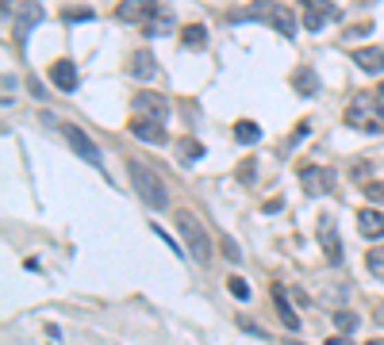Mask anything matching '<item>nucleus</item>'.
I'll use <instances>...</instances> for the list:
<instances>
[{"instance_id":"nucleus-7","label":"nucleus","mask_w":384,"mask_h":345,"mask_svg":"<svg viewBox=\"0 0 384 345\" xmlns=\"http://www.w3.org/2000/svg\"><path fill=\"white\" fill-rule=\"evenodd\" d=\"M261 19H265L277 35H285V38L296 35V16H292L288 4H265V8H261Z\"/></svg>"},{"instance_id":"nucleus-16","label":"nucleus","mask_w":384,"mask_h":345,"mask_svg":"<svg viewBox=\"0 0 384 345\" xmlns=\"http://www.w3.org/2000/svg\"><path fill=\"white\" fill-rule=\"evenodd\" d=\"M131 134H134V138H143V142H150V146H162L165 142V131L158 123H146V119H134Z\"/></svg>"},{"instance_id":"nucleus-5","label":"nucleus","mask_w":384,"mask_h":345,"mask_svg":"<svg viewBox=\"0 0 384 345\" xmlns=\"http://www.w3.org/2000/svg\"><path fill=\"white\" fill-rule=\"evenodd\" d=\"M62 134H66V142L77 150V157H85V162L93 165V169H100V165H104V157H100L96 142H93V138H88V134L81 131L77 123H62Z\"/></svg>"},{"instance_id":"nucleus-14","label":"nucleus","mask_w":384,"mask_h":345,"mask_svg":"<svg viewBox=\"0 0 384 345\" xmlns=\"http://www.w3.org/2000/svg\"><path fill=\"white\" fill-rule=\"evenodd\" d=\"M273 303H277V315H280V322L296 334L300 330V315L292 311V303H288V296H285V288H273Z\"/></svg>"},{"instance_id":"nucleus-6","label":"nucleus","mask_w":384,"mask_h":345,"mask_svg":"<svg viewBox=\"0 0 384 345\" xmlns=\"http://www.w3.org/2000/svg\"><path fill=\"white\" fill-rule=\"evenodd\" d=\"M319 246H323L331 265H342V238H338L335 215H323V219H319Z\"/></svg>"},{"instance_id":"nucleus-25","label":"nucleus","mask_w":384,"mask_h":345,"mask_svg":"<svg viewBox=\"0 0 384 345\" xmlns=\"http://www.w3.org/2000/svg\"><path fill=\"white\" fill-rule=\"evenodd\" d=\"M227 292L239 299V303H246V299H250V284L242 277H227Z\"/></svg>"},{"instance_id":"nucleus-32","label":"nucleus","mask_w":384,"mask_h":345,"mask_svg":"<svg viewBox=\"0 0 384 345\" xmlns=\"http://www.w3.org/2000/svg\"><path fill=\"white\" fill-rule=\"evenodd\" d=\"M323 345H350V342H346V337L342 334H335V337H326V342Z\"/></svg>"},{"instance_id":"nucleus-18","label":"nucleus","mask_w":384,"mask_h":345,"mask_svg":"<svg viewBox=\"0 0 384 345\" xmlns=\"http://www.w3.org/2000/svg\"><path fill=\"white\" fill-rule=\"evenodd\" d=\"M131 77H139V81H150V77H158V66H154V54L139 50V54L131 58Z\"/></svg>"},{"instance_id":"nucleus-21","label":"nucleus","mask_w":384,"mask_h":345,"mask_svg":"<svg viewBox=\"0 0 384 345\" xmlns=\"http://www.w3.org/2000/svg\"><path fill=\"white\" fill-rule=\"evenodd\" d=\"M235 138H239L242 146H254V142H261V127L254 123V119H239V123H235Z\"/></svg>"},{"instance_id":"nucleus-29","label":"nucleus","mask_w":384,"mask_h":345,"mask_svg":"<svg viewBox=\"0 0 384 345\" xmlns=\"http://www.w3.org/2000/svg\"><path fill=\"white\" fill-rule=\"evenodd\" d=\"M27 88H31V96H35V100H47V88H43V81H38V77H31Z\"/></svg>"},{"instance_id":"nucleus-27","label":"nucleus","mask_w":384,"mask_h":345,"mask_svg":"<svg viewBox=\"0 0 384 345\" xmlns=\"http://www.w3.org/2000/svg\"><path fill=\"white\" fill-rule=\"evenodd\" d=\"M365 196H369V200H373V203H384V184H381V181L365 184Z\"/></svg>"},{"instance_id":"nucleus-24","label":"nucleus","mask_w":384,"mask_h":345,"mask_svg":"<svg viewBox=\"0 0 384 345\" xmlns=\"http://www.w3.org/2000/svg\"><path fill=\"white\" fill-rule=\"evenodd\" d=\"M365 268H369L376 280H384V249H369V253H365Z\"/></svg>"},{"instance_id":"nucleus-17","label":"nucleus","mask_w":384,"mask_h":345,"mask_svg":"<svg viewBox=\"0 0 384 345\" xmlns=\"http://www.w3.org/2000/svg\"><path fill=\"white\" fill-rule=\"evenodd\" d=\"M335 16H338L335 8H319V4H311V0H307L304 27H307V31H323V23H326V19H335Z\"/></svg>"},{"instance_id":"nucleus-28","label":"nucleus","mask_w":384,"mask_h":345,"mask_svg":"<svg viewBox=\"0 0 384 345\" xmlns=\"http://www.w3.org/2000/svg\"><path fill=\"white\" fill-rule=\"evenodd\" d=\"M16 100V81H12V73H4V104H12Z\"/></svg>"},{"instance_id":"nucleus-12","label":"nucleus","mask_w":384,"mask_h":345,"mask_svg":"<svg viewBox=\"0 0 384 345\" xmlns=\"http://www.w3.org/2000/svg\"><path fill=\"white\" fill-rule=\"evenodd\" d=\"M357 230H361V238H384V211L361 207L357 211Z\"/></svg>"},{"instance_id":"nucleus-15","label":"nucleus","mask_w":384,"mask_h":345,"mask_svg":"<svg viewBox=\"0 0 384 345\" xmlns=\"http://www.w3.org/2000/svg\"><path fill=\"white\" fill-rule=\"evenodd\" d=\"M292 85H296L300 96H319V77L311 66H300L296 73H292Z\"/></svg>"},{"instance_id":"nucleus-13","label":"nucleus","mask_w":384,"mask_h":345,"mask_svg":"<svg viewBox=\"0 0 384 345\" xmlns=\"http://www.w3.org/2000/svg\"><path fill=\"white\" fill-rule=\"evenodd\" d=\"M354 66H361L365 73H384V50L381 47H361V50H354Z\"/></svg>"},{"instance_id":"nucleus-10","label":"nucleus","mask_w":384,"mask_h":345,"mask_svg":"<svg viewBox=\"0 0 384 345\" xmlns=\"http://www.w3.org/2000/svg\"><path fill=\"white\" fill-rule=\"evenodd\" d=\"M43 19H47V12L38 8V4H16V38L19 42L27 38V27H35Z\"/></svg>"},{"instance_id":"nucleus-34","label":"nucleus","mask_w":384,"mask_h":345,"mask_svg":"<svg viewBox=\"0 0 384 345\" xmlns=\"http://www.w3.org/2000/svg\"><path fill=\"white\" fill-rule=\"evenodd\" d=\"M376 96H381V104H384V85H381V92H376Z\"/></svg>"},{"instance_id":"nucleus-33","label":"nucleus","mask_w":384,"mask_h":345,"mask_svg":"<svg viewBox=\"0 0 384 345\" xmlns=\"http://www.w3.org/2000/svg\"><path fill=\"white\" fill-rule=\"evenodd\" d=\"M365 345H384V337H369V342H365Z\"/></svg>"},{"instance_id":"nucleus-11","label":"nucleus","mask_w":384,"mask_h":345,"mask_svg":"<svg viewBox=\"0 0 384 345\" xmlns=\"http://www.w3.org/2000/svg\"><path fill=\"white\" fill-rule=\"evenodd\" d=\"M50 81H54L62 92H77V66L69 58H58L54 66H50Z\"/></svg>"},{"instance_id":"nucleus-20","label":"nucleus","mask_w":384,"mask_h":345,"mask_svg":"<svg viewBox=\"0 0 384 345\" xmlns=\"http://www.w3.org/2000/svg\"><path fill=\"white\" fill-rule=\"evenodd\" d=\"M204 157V146L196 142V138H181V142H177V162L181 165H196Z\"/></svg>"},{"instance_id":"nucleus-3","label":"nucleus","mask_w":384,"mask_h":345,"mask_svg":"<svg viewBox=\"0 0 384 345\" xmlns=\"http://www.w3.org/2000/svg\"><path fill=\"white\" fill-rule=\"evenodd\" d=\"M177 230H181L184 246H189V257L200 261V265H208L211 261V238H208V230L196 222L192 211H177Z\"/></svg>"},{"instance_id":"nucleus-22","label":"nucleus","mask_w":384,"mask_h":345,"mask_svg":"<svg viewBox=\"0 0 384 345\" xmlns=\"http://www.w3.org/2000/svg\"><path fill=\"white\" fill-rule=\"evenodd\" d=\"M181 42H184L189 50L208 47V27H204V23H189V27H184V35H181Z\"/></svg>"},{"instance_id":"nucleus-8","label":"nucleus","mask_w":384,"mask_h":345,"mask_svg":"<svg viewBox=\"0 0 384 345\" xmlns=\"http://www.w3.org/2000/svg\"><path fill=\"white\" fill-rule=\"evenodd\" d=\"M300 184H304L307 196H319V192L335 188V172L323 169V165H304V169H300Z\"/></svg>"},{"instance_id":"nucleus-19","label":"nucleus","mask_w":384,"mask_h":345,"mask_svg":"<svg viewBox=\"0 0 384 345\" xmlns=\"http://www.w3.org/2000/svg\"><path fill=\"white\" fill-rule=\"evenodd\" d=\"M150 8H154V0H139V4H134V0H123V4H119V16L131 19V23H146Z\"/></svg>"},{"instance_id":"nucleus-31","label":"nucleus","mask_w":384,"mask_h":345,"mask_svg":"<svg viewBox=\"0 0 384 345\" xmlns=\"http://www.w3.org/2000/svg\"><path fill=\"white\" fill-rule=\"evenodd\" d=\"M69 23H85V19H93V12H66Z\"/></svg>"},{"instance_id":"nucleus-26","label":"nucleus","mask_w":384,"mask_h":345,"mask_svg":"<svg viewBox=\"0 0 384 345\" xmlns=\"http://www.w3.org/2000/svg\"><path fill=\"white\" fill-rule=\"evenodd\" d=\"M223 257H227L230 265H239V261H242V249L235 246V242H230V238H223Z\"/></svg>"},{"instance_id":"nucleus-1","label":"nucleus","mask_w":384,"mask_h":345,"mask_svg":"<svg viewBox=\"0 0 384 345\" xmlns=\"http://www.w3.org/2000/svg\"><path fill=\"white\" fill-rule=\"evenodd\" d=\"M127 177H131L134 192H139V196H143V200L150 203L154 211H165V207H169V192H165V181L150 169V165L131 162V165H127Z\"/></svg>"},{"instance_id":"nucleus-23","label":"nucleus","mask_w":384,"mask_h":345,"mask_svg":"<svg viewBox=\"0 0 384 345\" xmlns=\"http://www.w3.org/2000/svg\"><path fill=\"white\" fill-rule=\"evenodd\" d=\"M331 318H335V326H338V330H342V334H354L357 326H361V318H357L354 311H335V315H331Z\"/></svg>"},{"instance_id":"nucleus-4","label":"nucleus","mask_w":384,"mask_h":345,"mask_svg":"<svg viewBox=\"0 0 384 345\" xmlns=\"http://www.w3.org/2000/svg\"><path fill=\"white\" fill-rule=\"evenodd\" d=\"M134 119H146V123H169V100L158 92H139L134 96Z\"/></svg>"},{"instance_id":"nucleus-30","label":"nucleus","mask_w":384,"mask_h":345,"mask_svg":"<svg viewBox=\"0 0 384 345\" xmlns=\"http://www.w3.org/2000/svg\"><path fill=\"white\" fill-rule=\"evenodd\" d=\"M239 181H246V184L254 181V162H242L239 165Z\"/></svg>"},{"instance_id":"nucleus-2","label":"nucleus","mask_w":384,"mask_h":345,"mask_svg":"<svg viewBox=\"0 0 384 345\" xmlns=\"http://www.w3.org/2000/svg\"><path fill=\"white\" fill-rule=\"evenodd\" d=\"M346 123L357 127V131L381 134L384 131V104L373 92H357L354 100H350V107H346Z\"/></svg>"},{"instance_id":"nucleus-9","label":"nucleus","mask_w":384,"mask_h":345,"mask_svg":"<svg viewBox=\"0 0 384 345\" xmlns=\"http://www.w3.org/2000/svg\"><path fill=\"white\" fill-rule=\"evenodd\" d=\"M143 31H146V35H150V38H162V35H169V31H173V12L165 8V4H158V0H154V8H150V16H146Z\"/></svg>"}]
</instances>
